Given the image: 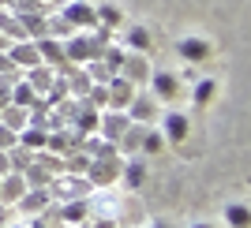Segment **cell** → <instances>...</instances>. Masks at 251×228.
Returning a JSON list of instances; mask_svg holds the SVG:
<instances>
[{"mask_svg":"<svg viewBox=\"0 0 251 228\" xmlns=\"http://www.w3.org/2000/svg\"><path fill=\"white\" fill-rule=\"evenodd\" d=\"M120 168H124L120 150H116L113 142H105L101 150L86 161V172H83V176L90 180V187H113L116 180H120Z\"/></svg>","mask_w":251,"mask_h":228,"instance_id":"obj_1","label":"cell"},{"mask_svg":"<svg viewBox=\"0 0 251 228\" xmlns=\"http://www.w3.org/2000/svg\"><path fill=\"white\" fill-rule=\"evenodd\" d=\"M90 180L79 176V172H60V176H52L49 183V198L52 202H75V198H90Z\"/></svg>","mask_w":251,"mask_h":228,"instance_id":"obj_2","label":"cell"},{"mask_svg":"<svg viewBox=\"0 0 251 228\" xmlns=\"http://www.w3.org/2000/svg\"><path fill=\"white\" fill-rule=\"evenodd\" d=\"M157 131H161V138H165V146H180L184 138L191 135V120L188 113H176V109H161V116H157Z\"/></svg>","mask_w":251,"mask_h":228,"instance_id":"obj_3","label":"cell"},{"mask_svg":"<svg viewBox=\"0 0 251 228\" xmlns=\"http://www.w3.org/2000/svg\"><path fill=\"white\" fill-rule=\"evenodd\" d=\"M157 116H161V101L150 97L147 90H139L135 97H131V105H127V120H131V124H143V127H154Z\"/></svg>","mask_w":251,"mask_h":228,"instance_id":"obj_4","label":"cell"},{"mask_svg":"<svg viewBox=\"0 0 251 228\" xmlns=\"http://www.w3.org/2000/svg\"><path fill=\"white\" fill-rule=\"evenodd\" d=\"M116 75H124V79L135 86V90H143V86L150 83V75H154V64L147 60V52H127Z\"/></svg>","mask_w":251,"mask_h":228,"instance_id":"obj_5","label":"cell"},{"mask_svg":"<svg viewBox=\"0 0 251 228\" xmlns=\"http://www.w3.org/2000/svg\"><path fill=\"white\" fill-rule=\"evenodd\" d=\"M60 15L72 23L75 30H98V15H94V4H90V0H64Z\"/></svg>","mask_w":251,"mask_h":228,"instance_id":"obj_6","label":"cell"},{"mask_svg":"<svg viewBox=\"0 0 251 228\" xmlns=\"http://www.w3.org/2000/svg\"><path fill=\"white\" fill-rule=\"evenodd\" d=\"M38 52H42V64H45V68H52L56 75H68L75 68V64L68 60V52H64L60 38H38Z\"/></svg>","mask_w":251,"mask_h":228,"instance_id":"obj_7","label":"cell"},{"mask_svg":"<svg viewBox=\"0 0 251 228\" xmlns=\"http://www.w3.org/2000/svg\"><path fill=\"white\" fill-rule=\"evenodd\" d=\"M127 113H116V109H101V116H98V138L101 142H120V135L127 131Z\"/></svg>","mask_w":251,"mask_h":228,"instance_id":"obj_8","label":"cell"},{"mask_svg":"<svg viewBox=\"0 0 251 228\" xmlns=\"http://www.w3.org/2000/svg\"><path fill=\"white\" fill-rule=\"evenodd\" d=\"M210 52H214V45H210L206 38H195V34H188V38H180V42H176V56L184 64H206Z\"/></svg>","mask_w":251,"mask_h":228,"instance_id":"obj_9","label":"cell"},{"mask_svg":"<svg viewBox=\"0 0 251 228\" xmlns=\"http://www.w3.org/2000/svg\"><path fill=\"white\" fill-rule=\"evenodd\" d=\"M8 60L19 68V71H30V68H38L42 64V52H38V42H11L8 45Z\"/></svg>","mask_w":251,"mask_h":228,"instance_id":"obj_10","label":"cell"},{"mask_svg":"<svg viewBox=\"0 0 251 228\" xmlns=\"http://www.w3.org/2000/svg\"><path fill=\"white\" fill-rule=\"evenodd\" d=\"M105 90H109V109H116V113H127V105H131V97H135V86L127 83L124 75H113L109 83H105Z\"/></svg>","mask_w":251,"mask_h":228,"instance_id":"obj_11","label":"cell"},{"mask_svg":"<svg viewBox=\"0 0 251 228\" xmlns=\"http://www.w3.org/2000/svg\"><path fill=\"white\" fill-rule=\"evenodd\" d=\"M180 93V75L173 71H154L150 75V97H157L161 105H169Z\"/></svg>","mask_w":251,"mask_h":228,"instance_id":"obj_12","label":"cell"},{"mask_svg":"<svg viewBox=\"0 0 251 228\" xmlns=\"http://www.w3.org/2000/svg\"><path fill=\"white\" fill-rule=\"evenodd\" d=\"M23 191H26L23 172H4V176H0V206H15L23 198Z\"/></svg>","mask_w":251,"mask_h":228,"instance_id":"obj_13","label":"cell"},{"mask_svg":"<svg viewBox=\"0 0 251 228\" xmlns=\"http://www.w3.org/2000/svg\"><path fill=\"white\" fill-rule=\"evenodd\" d=\"M120 180H124L127 191H139V187H143V180H147V157H124Z\"/></svg>","mask_w":251,"mask_h":228,"instance_id":"obj_14","label":"cell"},{"mask_svg":"<svg viewBox=\"0 0 251 228\" xmlns=\"http://www.w3.org/2000/svg\"><path fill=\"white\" fill-rule=\"evenodd\" d=\"M23 79L34 86V93H38V97H45V90L52 86L56 71H52V68H45V64H38V68H30V71H23Z\"/></svg>","mask_w":251,"mask_h":228,"instance_id":"obj_15","label":"cell"},{"mask_svg":"<svg viewBox=\"0 0 251 228\" xmlns=\"http://www.w3.org/2000/svg\"><path fill=\"white\" fill-rule=\"evenodd\" d=\"M150 45H154V38H150L147 26H127V34H124L127 52H150Z\"/></svg>","mask_w":251,"mask_h":228,"instance_id":"obj_16","label":"cell"},{"mask_svg":"<svg viewBox=\"0 0 251 228\" xmlns=\"http://www.w3.org/2000/svg\"><path fill=\"white\" fill-rule=\"evenodd\" d=\"M94 15H98V26H101V30L124 26V11L116 8V4H94Z\"/></svg>","mask_w":251,"mask_h":228,"instance_id":"obj_17","label":"cell"},{"mask_svg":"<svg viewBox=\"0 0 251 228\" xmlns=\"http://www.w3.org/2000/svg\"><path fill=\"white\" fill-rule=\"evenodd\" d=\"M11 105H19V109H30V105H38V93H34V86L26 83L23 75L11 83Z\"/></svg>","mask_w":251,"mask_h":228,"instance_id":"obj_18","label":"cell"},{"mask_svg":"<svg viewBox=\"0 0 251 228\" xmlns=\"http://www.w3.org/2000/svg\"><path fill=\"white\" fill-rule=\"evenodd\" d=\"M45 142H49V131H45V127H23L19 131V146H26V150H30V154H38V150H45Z\"/></svg>","mask_w":251,"mask_h":228,"instance_id":"obj_19","label":"cell"},{"mask_svg":"<svg viewBox=\"0 0 251 228\" xmlns=\"http://www.w3.org/2000/svg\"><path fill=\"white\" fill-rule=\"evenodd\" d=\"M161 150H165L161 131H157V127H147V131H143V142H139V157H157Z\"/></svg>","mask_w":251,"mask_h":228,"instance_id":"obj_20","label":"cell"},{"mask_svg":"<svg viewBox=\"0 0 251 228\" xmlns=\"http://www.w3.org/2000/svg\"><path fill=\"white\" fill-rule=\"evenodd\" d=\"M225 225H229V228H248L251 225L248 202H229V206H225Z\"/></svg>","mask_w":251,"mask_h":228,"instance_id":"obj_21","label":"cell"},{"mask_svg":"<svg viewBox=\"0 0 251 228\" xmlns=\"http://www.w3.org/2000/svg\"><path fill=\"white\" fill-rule=\"evenodd\" d=\"M124 56H127V49H124V45H116V42H109V45H105V49L101 52H98V60H101L105 64V68H109V71H120V64H124Z\"/></svg>","mask_w":251,"mask_h":228,"instance_id":"obj_22","label":"cell"},{"mask_svg":"<svg viewBox=\"0 0 251 228\" xmlns=\"http://www.w3.org/2000/svg\"><path fill=\"white\" fill-rule=\"evenodd\" d=\"M214 93H218V83H214V79H199V83H195V90H191V101L202 109V105L214 101Z\"/></svg>","mask_w":251,"mask_h":228,"instance_id":"obj_23","label":"cell"},{"mask_svg":"<svg viewBox=\"0 0 251 228\" xmlns=\"http://www.w3.org/2000/svg\"><path fill=\"white\" fill-rule=\"evenodd\" d=\"M0 124L11 127V131H23V127H26V109H19V105H8V109L0 113Z\"/></svg>","mask_w":251,"mask_h":228,"instance_id":"obj_24","label":"cell"},{"mask_svg":"<svg viewBox=\"0 0 251 228\" xmlns=\"http://www.w3.org/2000/svg\"><path fill=\"white\" fill-rule=\"evenodd\" d=\"M15 79H19V75H15ZM15 79H8V75H0V113H4V109L11 105V83H15Z\"/></svg>","mask_w":251,"mask_h":228,"instance_id":"obj_25","label":"cell"},{"mask_svg":"<svg viewBox=\"0 0 251 228\" xmlns=\"http://www.w3.org/2000/svg\"><path fill=\"white\" fill-rule=\"evenodd\" d=\"M15 142H19V131H11V127L0 124V150H11Z\"/></svg>","mask_w":251,"mask_h":228,"instance_id":"obj_26","label":"cell"},{"mask_svg":"<svg viewBox=\"0 0 251 228\" xmlns=\"http://www.w3.org/2000/svg\"><path fill=\"white\" fill-rule=\"evenodd\" d=\"M0 75H8V79H15V75H23L19 68H15V64L8 60V52H0Z\"/></svg>","mask_w":251,"mask_h":228,"instance_id":"obj_27","label":"cell"},{"mask_svg":"<svg viewBox=\"0 0 251 228\" xmlns=\"http://www.w3.org/2000/svg\"><path fill=\"white\" fill-rule=\"evenodd\" d=\"M23 228H49V225H45L42 217H26V225H23Z\"/></svg>","mask_w":251,"mask_h":228,"instance_id":"obj_28","label":"cell"},{"mask_svg":"<svg viewBox=\"0 0 251 228\" xmlns=\"http://www.w3.org/2000/svg\"><path fill=\"white\" fill-rule=\"evenodd\" d=\"M11 8V0H0V11H8Z\"/></svg>","mask_w":251,"mask_h":228,"instance_id":"obj_29","label":"cell"},{"mask_svg":"<svg viewBox=\"0 0 251 228\" xmlns=\"http://www.w3.org/2000/svg\"><path fill=\"white\" fill-rule=\"evenodd\" d=\"M191 228H214V225H191Z\"/></svg>","mask_w":251,"mask_h":228,"instance_id":"obj_30","label":"cell"},{"mask_svg":"<svg viewBox=\"0 0 251 228\" xmlns=\"http://www.w3.org/2000/svg\"><path fill=\"white\" fill-rule=\"evenodd\" d=\"M147 228H169V225H147Z\"/></svg>","mask_w":251,"mask_h":228,"instance_id":"obj_31","label":"cell"},{"mask_svg":"<svg viewBox=\"0 0 251 228\" xmlns=\"http://www.w3.org/2000/svg\"><path fill=\"white\" fill-rule=\"evenodd\" d=\"M42 4H60V0H42Z\"/></svg>","mask_w":251,"mask_h":228,"instance_id":"obj_32","label":"cell"},{"mask_svg":"<svg viewBox=\"0 0 251 228\" xmlns=\"http://www.w3.org/2000/svg\"><path fill=\"white\" fill-rule=\"evenodd\" d=\"M56 228H64V225H56Z\"/></svg>","mask_w":251,"mask_h":228,"instance_id":"obj_33","label":"cell"}]
</instances>
